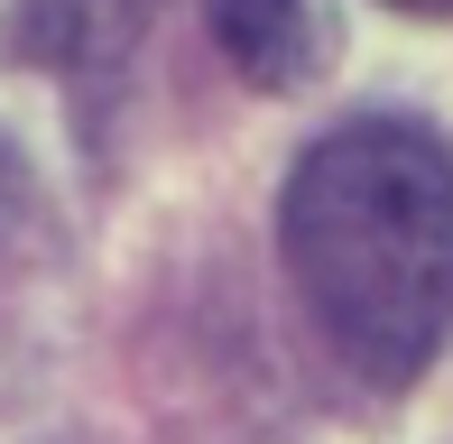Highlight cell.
Instances as JSON below:
<instances>
[{
    "instance_id": "1",
    "label": "cell",
    "mask_w": 453,
    "mask_h": 444,
    "mask_svg": "<svg viewBox=\"0 0 453 444\" xmlns=\"http://www.w3.org/2000/svg\"><path fill=\"white\" fill-rule=\"evenodd\" d=\"M278 250L361 379H417L453 333V157L417 120H342L296 157Z\"/></svg>"
},
{
    "instance_id": "2",
    "label": "cell",
    "mask_w": 453,
    "mask_h": 444,
    "mask_svg": "<svg viewBox=\"0 0 453 444\" xmlns=\"http://www.w3.org/2000/svg\"><path fill=\"white\" fill-rule=\"evenodd\" d=\"M213 37L259 93H296L334 65V10L324 0H213Z\"/></svg>"
},
{
    "instance_id": "3",
    "label": "cell",
    "mask_w": 453,
    "mask_h": 444,
    "mask_svg": "<svg viewBox=\"0 0 453 444\" xmlns=\"http://www.w3.org/2000/svg\"><path fill=\"white\" fill-rule=\"evenodd\" d=\"M149 19V0H28V47L56 56V65H93V56H120Z\"/></svg>"
},
{
    "instance_id": "4",
    "label": "cell",
    "mask_w": 453,
    "mask_h": 444,
    "mask_svg": "<svg viewBox=\"0 0 453 444\" xmlns=\"http://www.w3.org/2000/svg\"><path fill=\"white\" fill-rule=\"evenodd\" d=\"M388 10H407V19H453V0H388Z\"/></svg>"
}]
</instances>
